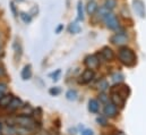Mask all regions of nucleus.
I'll return each instance as SVG.
<instances>
[{"label":"nucleus","instance_id":"obj_1","mask_svg":"<svg viewBox=\"0 0 146 135\" xmlns=\"http://www.w3.org/2000/svg\"><path fill=\"white\" fill-rule=\"evenodd\" d=\"M118 57H119V60L125 66H128V67L135 66V64L137 61V57H136L134 50L128 48V47H120L119 52H118Z\"/></svg>","mask_w":146,"mask_h":135},{"label":"nucleus","instance_id":"obj_20","mask_svg":"<svg viewBox=\"0 0 146 135\" xmlns=\"http://www.w3.org/2000/svg\"><path fill=\"white\" fill-rule=\"evenodd\" d=\"M104 7H107L110 11L113 10L117 7V0H106L104 1Z\"/></svg>","mask_w":146,"mask_h":135},{"label":"nucleus","instance_id":"obj_29","mask_svg":"<svg viewBox=\"0 0 146 135\" xmlns=\"http://www.w3.org/2000/svg\"><path fill=\"white\" fill-rule=\"evenodd\" d=\"M82 135H93V131L92 130H84L82 132Z\"/></svg>","mask_w":146,"mask_h":135},{"label":"nucleus","instance_id":"obj_18","mask_svg":"<svg viewBox=\"0 0 146 135\" xmlns=\"http://www.w3.org/2000/svg\"><path fill=\"white\" fill-rule=\"evenodd\" d=\"M109 14H110V10L108 9V8H107V7L102 6V7L98 8V16H99L100 18L104 19V17H106L107 15H109Z\"/></svg>","mask_w":146,"mask_h":135},{"label":"nucleus","instance_id":"obj_5","mask_svg":"<svg viewBox=\"0 0 146 135\" xmlns=\"http://www.w3.org/2000/svg\"><path fill=\"white\" fill-rule=\"evenodd\" d=\"M133 7H134V10L135 13L141 17V18H144L146 16V11H145V5L142 0H134L133 1Z\"/></svg>","mask_w":146,"mask_h":135},{"label":"nucleus","instance_id":"obj_27","mask_svg":"<svg viewBox=\"0 0 146 135\" xmlns=\"http://www.w3.org/2000/svg\"><path fill=\"white\" fill-rule=\"evenodd\" d=\"M6 90H7V86H6V84H3V83H0V98L3 96V93L6 92Z\"/></svg>","mask_w":146,"mask_h":135},{"label":"nucleus","instance_id":"obj_6","mask_svg":"<svg viewBox=\"0 0 146 135\" xmlns=\"http://www.w3.org/2000/svg\"><path fill=\"white\" fill-rule=\"evenodd\" d=\"M110 41L115 45H123L128 42V36L123 33H117L111 36Z\"/></svg>","mask_w":146,"mask_h":135},{"label":"nucleus","instance_id":"obj_21","mask_svg":"<svg viewBox=\"0 0 146 135\" xmlns=\"http://www.w3.org/2000/svg\"><path fill=\"white\" fill-rule=\"evenodd\" d=\"M77 14H78V19L79 21H83L84 19V10H83V3H82V1H78V5H77Z\"/></svg>","mask_w":146,"mask_h":135},{"label":"nucleus","instance_id":"obj_19","mask_svg":"<svg viewBox=\"0 0 146 135\" xmlns=\"http://www.w3.org/2000/svg\"><path fill=\"white\" fill-rule=\"evenodd\" d=\"M98 89H99L101 92H106V91L109 89V83H108L106 80H101V81L98 83Z\"/></svg>","mask_w":146,"mask_h":135},{"label":"nucleus","instance_id":"obj_12","mask_svg":"<svg viewBox=\"0 0 146 135\" xmlns=\"http://www.w3.org/2000/svg\"><path fill=\"white\" fill-rule=\"evenodd\" d=\"M98 3L94 1V0H90L87 6H86V11L88 15H94L96 11H98Z\"/></svg>","mask_w":146,"mask_h":135},{"label":"nucleus","instance_id":"obj_32","mask_svg":"<svg viewBox=\"0 0 146 135\" xmlns=\"http://www.w3.org/2000/svg\"><path fill=\"white\" fill-rule=\"evenodd\" d=\"M61 29H62V25H60V26L57 29V32H60V30H61Z\"/></svg>","mask_w":146,"mask_h":135},{"label":"nucleus","instance_id":"obj_23","mask_svg":"<svg viewBox=\"0 0 146 135\" xmlns=\"http://www.w3.org/2000/svg\"><path fill=\"white\" fill-rule=\"evenodd\" d=\"M112 81L114 83H121L123 81V75L120 74V73H117V74H113L112 75Z\"/></svg>","mask_w":146,"mask_h":135},{"label":"nucleus","instance_id":"obj_14","mask_svg":"<svg viewBox=\"0 0 146 135\" xmlns=\"http://www.w3.org/2000/svg\"><path fill=\"white\" fill-rule=\"evenodd\" d=\"M21 106H22V101H21V99H18V98H13V100H11L10 103L8 104V109L13 111V110L18 109Z\"/></svg>","mask_w":146,"mask_h":135},{"label":"nucleus","instance_id":"obj_33","mask_svg":"<svg viewBox=\"0 0 146 135\" xmlns=\"http://www.w3.org/2000/svg\"><path fill=\"white\" fill-rule=\"evenodd\" d=\"M0 131H1V124H0Z\"/></svg>","mask_w":146,"mask_h":135},{"label":"nucleus","instance_id":"obj_9","mask_svg":"<svg viewBox=\"0 0 146 135\" xmlns=\"http://www.w3.org/2000/svg\"><path fill=\"white\" fill-rule=\"evenodd\" d=\"M85 65L87 66V68H91V69H95V68L99 67L100 65V61L98 59L96 56L92 55V56H87L85 58Z\"/></svg>","mask_w":146,"mask_h":135},{"label":"nucleus","instance_id":"obj_3","mask_svg":"<svg viewBox=\"0 0 146 135\" xmlns=\"http://www.w3.org/2000/svg\"><path fill=\"white\" fill-rule=\"evenodd\" d=\"M16 123L19 124L22 127L26 128V130H31L34 127V122L33 119H31L30 117L27 116H19L16 118Z\"/></svg>","mask_w":146,"mask_h":135},{"label":"nucleus","instance_id":"obj_22","mask_svg":"<svg viewBox=\"0 0 146 135\" xmlns=\"http://www.w3.org/2000/svg\"><path fill=\"white\" fill-rule=\"evenodd\" d=\"M77 97H78V94H77V92H76L75 90H69V91L66 93V98H67L68 100H70V101H75V100L77 99Z\"/></svg>","mask_w":146,"mask_h":135},{"label":"nucleus","instance_id":"obj_4","mask_svg":"<svg viewBox=\"0 0 146 135\" xmlns=\"http://www.w3.org/2000/svg\"><path fill=\"white\" fill-rule=\"evenodd\" d=\"M94 76H95L94 70L91 69V68H87V69H85V70L83 72V74L80 75L78 82H79L80 84H87V83H90V82L94 78Z\"/></svg>","mask_w":146,"mask_h":135},{"label":"nucleus","instance_id":"obj_16","mask_svg":"<svg viewBox=\"0 0 146 135\" xmlns=\"http://www.w3.org/2000/svg\"><path fill=\"white\" fill-rule=\"evenodd\" d=\"M31 76H32V69H31L30 65H27V66H25L24 69L22 70V78L26 81V80H30Z\"/></svg>","mask_w":146,"mask_h":135},{"label":"nucleus","instance_id":"obj_17","mask_svg":"<svg viewBox=\"0 0 146 135\" xmlns=\"http://www.w3.org/2000/svg\"><path fill=\"white\" fill-rule=\"evenodd\" d=\"M80 30H82V27H80V25H79L77 22H73V23H70V25H69V27H68V31L73 34L79 33V32H80Z\"/></svg>","mask_w":146,"mask_h":135},{"label":"nucleus","instance_id":"obj_15","mask_svg":"<svg viewBox=\"0 0 146 135\" xmlns=\"http://www.w3.org/2000/svg\"><path fill=\"white\" fill-rule=\"evenodd\" d=\"M13 98H14V97H13L11 94L2 96V97L0 98V106H1V107H8V104L13 100Z\"/></svg>","mask_w":146,"mask_h":135},{"label":"nucleus","instance_id":"obj_2","mask_svg":"<svg viewBox=\"0 0 146 135\" xmlns=\"http://www.w3.org/2000/svg\"><path fill=\"white\" fill-rule=\"evenodd\" d=\"M104 23H106L107 27L110 30H117L119 27V21L115 17V15H113L112 13H110L109 15H107L104 17Z\"/></svg>","mask_w":146,"mask_h":135},{"label":"nucleus","instance_id":"obj_10","mask_svg":"<svg viewBox=\"0 0 146 135\" xmlns=\"http://www.w3.org/2000/svg\"><path fill=\"white\" fill-rule=\"evenodd\" d=\"M111 100L114 106H119L120 108H122L125 106V101H126V99L123 97H121L120 94H118L115 92H111Z\"/></svg>","mask_w":146,"mask_h":135},{"label":"nucleus","instance_id":"obj_7","mask_svg":"<svg viewBox=\"0 0 146 135\" xmlns=\"http://www.w3.org/2000/svg\"><path fill=\"white\" fill-rule=\"evenodd\" d=\"M111 92H115V93H118V94H120L121 97H123L125 99H127L128 98V93H129V89H128V86L127 85H121V84H118V85H115V86H113V88H111V90H110Z\"/></svg>","mask_w":146,"mask_h":135},{"label":"nucleus","instance_id":"obj_30","mask_svg":"<svg viewBox=\"0 0 146 135\" xmlns=\"http://www.w3.org/2000/svg\"><path fill=\"white\" fill-rule=\"evenodd\" d=\"M2 75H5V68L0 65V76H2Z\"/></svg>","mask_w":146,"mask_h":135},{"label":"nucleus","instance_id":"obj_13","mask_svg":"<svg viewBox=\"0 0 146 135\" xmlns=\"http://www.w3.org/2000/svg\"><path fill=\"white\" fill-rule=\"evenodd\" d=\"M99 109H100V104H99V102L96 101L95 99H91L88 101V110L92 114H98Z\"/></svg>","mask_w":146,"mask_h":135},{"label":"nucleus","instance_id":"obj_28","mask_svg":"<svg viewBox=\"0 0 146 135\" xmlns=\"http://www.w3.org/2000/svg\"><path fill=\"white\" fill-rule=\"evenodd\" d=\"M50 93H51V94H54V96H56V94H59V93H60V89H59V88L51 89V90H50Z\"/></svg>","mask_w":146,"mask_h":135},{"label":"nucleus","instance_id":"obj_31","mask_svg":"<svg viewBox=\"0 0 146 135\" xmlns=\"http://www.w3.org/2000/svg\"><path fill=\"white\" fill-rule=\"evenodd\" d=\"M115 135H126V134H125L123 132H117V134Z\"/></svg>","mask_w":146,"mask_h":135},{"label":"nucleus","instance_id":"obj_8","mask_svg":"<svg viewBox=\"0 0 146 135\" xmlns=\"http://www.w3.org/2000/svg\"><path fill=\"white\" fill-rule=\"evenodd\" d=\"M103 112H104L106 117H109V118L115 117V116H117V112H118V110H117V106H114L112 102H111V103H109V102L106 103L104 109H103Z\"/></svg>","mask_w":146,"mask_h":135},{"label":"nucleus","instance_id":"obj_25","mask_svg":"<svg viewBox=\"0 0 146 135\" xmlns=\"http://www.w3.org/2000/svg\"><path fill=\"white\" fill-rule=\"evenodd\" d=\"M21 18H22L25 23H30V22L32 21V17H31L29 14H26V13H21Z\"/></svg>","mask_w":146,"mask_h":135},{"label":"nucleus","instance_id":"obj_26","mask_svg":"<svg viewBox=\"0 0 146 135\" xmlns=\"http://www.w3.org/2000/svg\"><path fill=\"white\" fill-rule=\"evenodd\" d=\"M100 101L103 102L106 104V103H108V101H109V97L107 94H104V92H102L101 96H100Z\"/></svg>","mask_w":146,"mask_h":135},{"label":"nucleus","instance_id":"obj_24","mask_svg":"<svg viewBox=\"0 0 146 135\" xmlns=\"http://www.w3.org/2000/svg\"><path fill=\"white\" fill-rule=\"evenodd\" d=\"M96 122H98L101 126H107V125H108V120H107V118L103 117V116L98 117V118H96Z\"/></svg>","mask_w":146,"mask_h":135},{"label":"nucleus","instance_id":"obj_11","mask_svg":"<svg viewBox=\"0 0 146 135\" xmlns=\"http://www.w3.org/2000/svg\"><path fill=\"white\" fill-rule=\"evenodd\" d=\"M101 55H102V57L106 59V60H108V61H111V60H113V58H114V52H113V50L109 48V47H104L102 50H101Z\"/></svg>","mask_w":146,"mask_h":135}]
</instances>
